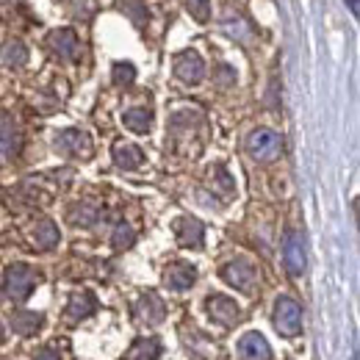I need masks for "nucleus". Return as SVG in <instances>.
Wrapping results in <instances>:
<instances>
[{
  "label": "nucleus",
  "instance_id": "1",
  "mask_svg": "<svg viewBox=\"0 0 360 360\" xmlns=\"http://www.w3.org/2000/svg\"><path fill=\"white\" fill-rule=\"evenodd\" d=\"M39 285V271L28 264H11L3 274V294L11 302H25Z\"/></svg>",
  "mask_w": 360,
  "mask_h": 360
},
{
  "label": "nucleus",
  "instance_id": "2",
  "mask_svg": "<svg viewBox=\"0 0 360 360\" xmlns=\"http://www.w3.org/2000/svg\"><path fill=\"white\" fill-rule=\"evenodd\" d=\"M219 277L225 280L230 288H236V291H241V294H255L258 280H261L258 266H255L252 261H247V258H233V261H227L225 266L219 269Z\"/></svg>",
  "mask_w": 360,
  "mask_h": 360
},
{
  "label": "nucleus",
  "instance_id": "3",
  "mask_svg": "<svg viewBox=\"0 0 360 360\" xmlns=\"http://www.w3.org/2000/svg\"><path fill=\"white\" fill-rule=\"evenodd\" d=\"M271 321H274L280 335H285V338L300 335L302 333V308H300V302L294 297H285V294L277 297L274 308H271Z\"/></svg>",
  "mask_w": 360,
  "mask_h": 360
},
{
  "label": "nucleus",
  "instance_id": "4",
  "mask_svg": "<svg viewBox=\"0 0 360 360\" xmlns=\"http://www.w3.org/2000/svg\"><path fill=\"white\" fill-rule=\"evenodd\" d=\"M283 153V136L271 128H258L247 136V155L258 164L274 161Z\"/></svg>",
  "mask_w": 360,
  "mask_h": 360
},
{
  "label": "nucleus",
  "instance_id": "5",
  "mask_svg": "<svg viewBox=\"0 0 360 360\" xmlns=\"http://www.w3.org/2000/svg\"><path fill=\"white\" fill-rule=\"evenodd\" d=\"M283 266L291 277H302L308 266V255H305V241L300 230H288L283 238Z\"/></svg>",
  "mask_w": 360,
  "mask_h": 360
},
{
  "label": "nucleus",
  "instance_id": "6",
  "mask_svg": "<svg viewBox=\"0 0 360 360\" xmlns=\"http://www.w3.org/2000/svg\"><path fill=\"white\" fill-rule=\"evenodd\" d=\"M56 150L67 158H89L91 155V139L86 131L78 128H64L56 136Z\"/></svg>",
  "mask_w": 360,
  "mask_h": 360
},
{
  "label": "nucleus",
  "instance_id": "7",
  "mask_svg": "<svg viewBox=\"0 0 360 360\" xmlns=\"http://www.w3.org/2000/svg\"><path fill=\"white\" fill-rule=\"evenodd\" d=\"M175 78L186 86H197L205 78V61L197 50H183L175 56Z\"/></svg>",
  "mask_w": 360,
  "mask_h": 360
},
{
  "label": "nucleus",
  "instance_id": "8",
  "mask_svg": "<svg viewBox=\"0 0 360 360\" xmlns=\"http://www.w3.org/2000/svg\"><path fill=\"white\" fill-rule=\"evenodd\" d=\"M47 47L61 61H78L81 58V39L72 28H56L47 34Z\"/></svg>",
  "mask_w": 360,
  "mask_h": 360
},
{
  "label": "nucleus",
  "instance_id": "9",
  "mask_svg": "<svg viewBox=\"0 0 360 360\" xmlns=\"http://www.w3.org/2000/svg\"><path fill=\"white\" fill-rule=\"evenodd\" d=\"M205 314L211 316V321H217L222 327H233L241 319V308L236 305V300H230L225 294H211L205 300Z\"/></svg>",
  "mask_w": 360,
  "mask_h": 360
},
{
  "label": "nucleus",
  "instance_id": "10",
  "mask_svg": "<svg viewBox=\"0 0 360 360\" xmlns=\"http://www.w3.org/2000/svg\"><path fill=\"white\" fill-rule=\"evenodd\" d=\"M134 316H136V321L153 327V324H161V321L167 319V305H164V300H161L155 291H147V294H141V297L136 300Z\"/></svg>",
  "mask_w": 360,
  "mask_h": 360
},
{
  "label": "nucleus",
  "instance_id": "11",
  "mask_svg": "<svg viewBox=\"0 0 360 360\" xmlns=\"http://www.w3.org/2000/svg\"><path fill=\"white\" fill-rule=\"evenodd\" d=\"M172 230H175V238H178L180 247H186V250H202L205 227H202L200 219H194V217H178L172 222Z\"/></svg>",
  "mask_w": 360,
  "mask_h": 360
},
{
  "label": "nucleus",
  "instance_id": "12",
  "mask_svg": "<svg viewBox=\"0 0 360 360\" xmlns=\"http://www.w3.org/2000/svg\"><path fill=\"white\" fill-rule=\"evenodd\" d=\"M197 283V269L188 261H172L164 269V285L169 291H188Z\"/></svg>",
  "mask_w": 360,
  "mask_h": 360
},
{
  "label": "nucleus",
  "instance_id": "13",
  "mask_svg": "<svg viewBox=\"0 0 360 360\" xmlns=\"http://www.w3.org/2000/svg\"><path fill=\"white\" fill-rule=\"evenodd\" d=\"M28 236H31V244L37 247V250H53V247H58V241H61V233H58V225L53 222V219H37L31 230H28Z\"/></svg>",
  "mask_w": 360,
  "mask_h": 360
},
{
  "label": "nucleus",
  "instance_id": "14",
  "mask_svg": "<svg viewBox=\"0 0 360 360\" xmlns=\"http://www.w3.org/2000/svg\"><path fill=\"white\" fill-rule=\"evenodd\" d=\"M238 358L241 360H271L269 341L261 333H244L238 338Z\"/></svg>",
  "mask_w": 360,
  "mask_h": 360
},
{
  "label": "nucleus",
  "instance_id": "15",
  "mask_svg": "<svg viewBox=\"0 0 360 360\" xmlns=\"http://www.w3.org/2000/svg\"><path fill=\"white\" fill-rule=\"evenodd\" d=\"M20 153V128L17 122L0 111V161H8Z\"/></svg>",
  "mask_w": 360,
  "mask_h": 360
},
{
  "label": "nucleus",
  "instance_id": "16",
  "mask_svg": "<svg viewBox=\"0 0 360 360\" xmlns=\"http://www.w3.org/2000/svg\"><path fill=\"white\" fill-rule=\"evenodd\" d=\"M111 155H114V164H117L120 169H125V172L139 169V167L144 164V153H141V147H136V144H131V141H117L114 150H111Z\"/></svg>",
  "mask_w": 360,
  "mask_h": 360
},
{
  "label": "nucleus",
  "instance_id": "17",
  "mask_svg": "<svg viewBox=\"0 0 360 360\" xmlns=\"http://www.w3.org/2000/svg\"><path fill=\"white\" fill-rule=\"evenodd\" d=\"M94 311H97V297L91 291H75L70 297V302H67V316L72 321H81V319L91 316Z\"/></svg>",
  "mask_w": 360,
  "mask_h": 360
},
{
  "label": "nucleus",
  "instance_id": "18",
  "mask_svg": "<svg viewBox=\"0 0 360 360\" xmlns=\"http://www.w3.org/2000/svg\"><path fill=\"white\" fill-rule=\"evenodd\" d=\"M42 324H45V316L37 311H14L11 314V327L20 335H34L42 330Z\"/></svg>",
  "mask_w": 360,
  "mask_h": 360
},
{
  "label": "nucleus",
  "instance_id": "19",
  "mask_svg": "<svg viewBox=\"0 0 360 360\" xmlns=\"http://www.w3.org/2000/svg\"><path fill=\"white\" fill-rule=\"evenodd\" d=\"M67 217H70V225L75 227H94L97 225V219H100V208L94 205V202H75L70 211H67Z\"/></svg>",
  "mask_w": 360,
  "mask_h": 360
},
{
  "label": "nucleus",
  "instance_id": "20",
  "mask_svg": "<svg viewBox=\"0 0 360 360\" xmlns=\"http://www.w3.org/2000/svg\"><path fill=\"white\" fill-rule=\"evenodd\" d=\"M122 122H125V128L134 131V134H147L150 125H153V111H150L147 105H134V108H128V111L122 114Z\"/></svg>",
  "mask_w": 360,
  "mask_h": 360
},
{
  "label": "nucleus",
  "instance_id": "21",
  "mask_svg": "<svg viewBox=\"0 0 360 360\" xmlns=\"http://www.w3.org/2000/svg\"><path fill=\"white\" fill-rule=\"evenodd\" d=\"M0 58H3V64H6V67L20 70V67H25V64H28V47L22 45L20 39H8L6 45L0 47Z\"/></svg>",
  "mask_w": 360,
  "mask_h": 360
},
{
  "label": "nucleus",
  "instance_id": "22",
  "mask_svg": "<svg viewBox=\"0 0 360 360\" xmlns=\"http://www.w3.org/2000/svg\"><path fill=\"white\" fill-rule=\"evenodd\" d=\"M161 352H164V344L158 338H139L128 352V360H158Z\"/></svg>",
  "mask_w": 360,
  "mask_h": 360
},
{
  "label": "nucleus",
  "instance_id": "23",
  "mask_svg": "<svg viewBox=\"0 0 360 360\" xmlns=\"http://www.w3.org/2000/svg\"><path fill=\"white\" fill-rule=\"evenodd\" d=\"M211 188H214L217 194H222V200H230V197L236 194V180L230 178V172H227L222 164H217V167L211 169Z\"/></svg>",
  "mask_w": 360,
  "mask_h": 360
},
{
  "label": "nucleus",
  "instance_id": "24",
  "mask_svg": "<svg viewBox=\"0 0 360 360\" xmlns=\"http://www.w3.org/2000/svg\"><path fill=\"white\" fill-rule=\"evenodd\" d=\"M136 244V230L128 222H117L114 233H111V247L114 250H131Z\"/></svg>",
  "mask_w": 360,
  "mask_h": 360
},
{
  "label": "nucleus",
  "instance_id": "25",
  "mask_svg": "<svg viewBox=\"0 0 360 360\" xmlns=\"http://www.w3.org/2000/svg\"><path fill=\"white\" fill-rule=\"evenodd\" d=\"M222 31H225L227 37H233V39H238V42H247V39L252 37V31H250V25H247L244 20H238V17H236V20H233V17H230V20H225V22H222Z\"/></svg>",
  "mask_w": 360,
  "mask_h": 360
},
{
  "label": "nucleus",
  "instance_id": "26",
  "mask_svg": "<svg viewBox=\"0 0 360 360\" xmlns=\"http://www.w3.org/2000/svg\"><path fill=\"white\" fill-rule=\"evenodd\" d=\"M111 75H114V84L117 86H131L136 81V67L131 61H117L114 70H111Z\"/></svg>",
  "mask_w": 360,
  "mask_h": 360
},
{
  "label": "nucleus",
  "instance_id": "27",
  "mask_svg": "<svg viewBox=\"0 0 360 360\" xmlns=\"http://www.w3.org/2000/svg\"><path fill=\"white\" fill-rule=\"evenodd\" d=\"M188 14L197 22H208L211 20V0H188Z\"/></svg>",
  "mask_w": 360,
  "mask_h": 360
},
{
  "label": "nucleus",
  "instance_id": "28",
  "mask_svg": "<svg viewBox=\"0 0 360 360\" xmlns=\"http://www.w3.org/2000/svg\"><path fill=\"white\" fill-rule=\"evenodd\" d=\"M122 11H125L128 17H134L136 25H141V22H144V17H147V8H144V3H141V0H122Z\"/></svg>",
  "mask_w": 360,
  "mask_h": 360
},
{
  "label": "nucleus",
  "instance_id": "29",
  "mask_svg": "<svg viewBox=\"0 0 360 360\" xmlns=\"http://www.w3.org/2000/svg\"><path fill=\"white\" fill-rule=\"evenodd\" d=\"M217 84L219 86H233L236 84V70L230 64H219L217 67Z\"/></svg>",
  "mask_w": 360,
  "mask_h": 360
},
{
  "label": "nucleus",
  "instance_id": "30",
  "mask_svg": "<svg viewBox=\"0 0 360 360\" xmlns=\"http://www.w3.org/2000/svg\"><path fill=\"white\" fill-rule=\"evenodd\" d=\"M37 360H61V355H58V349H53V347H45V349L37 355Z\"/></svg>",
  "mask_w": 360,
  "mask_h": 360
},
{
  "label": "nucleus",
  "instance_id": "31",
  "mask_svg": "<svg viewBox=\"0 0 360 360\" xmlns=\"http://www.w3.org/2000/svg\"><path fill=\"white\" fill-rule=\"evenodd\" d=\"M347 3H349V11L358 14V0H347Z\"/></svg>",
  "mask_w": 360,
  "mask_h": 360
},
{
  "label": "nucleus",
  "instance_id": "32",
  "mask_svg": "<svg viewBox=\"0 0 360 360\" xmlns=\"http://www.w3.org/2000/svg\"><path fill=\"white\" fill-rule=\"evenodd\" d=\"M3 338H6V330H3V324H0V344H3Z\"/></svg>",
  "mask_w": 360,
  "mask_h": 360
}]
</instances>
